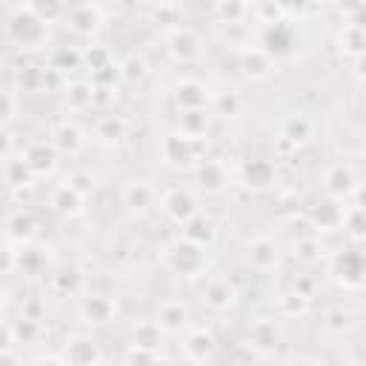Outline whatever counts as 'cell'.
Segmentation results:
<instances>
[{"mask_svg": "<svg viewBox=\"0 0 366 366\" xmlns=\"http://www.w3.org/2000/svg\"><path fill=\"white\" fill-rule=\"evenodd\" d=\"M6 9H9L6 31H9V40L17 49L31 51V49H40L49 40V26L34 14L31 3H9Z\"/></svg>", "mask_w": 366, "mask_h": 366, "instance_id": "1", "label": "cell"}, {"mask_svg": "<svg viewBox=\"0 0 366 366\" xmlns=\"http://www.w3.org/2000/svg\"><path fill=\"white\" fill-rule=\"evenodd\" d=\"M209 152V137H189L180 129L166 132L160 137V157L163 163L174 166V169H194L206 160Z\"/></svg>", "mask_w": 366, "mask_h": 366, "instance_id": "2", "label": "cell"}, {"mask_svg": "<svg viewBox=\"0 0 366 366\" xmlns=\"http://www.w3.org/2000/svg\"><path fill=\"white\" fill-rule=\"evenodd\" d=\"M163 263L174 272V274H183V277H197L203 274L206 269V249H200L197 243L186 240L183 234L177 240H172L166 249H163Z\"/></svg>", "mask_w": 366, "mask_h": 366, "instance_id": "3", "label": "cell"}, {"mask_svg": "<svg viewBox=\"0 0 366 366\" xmlns=\"http://www.w3.org/2000/svg\"><path fill=\"white\" fill-rule=\"evenodd\" d=\"M160 209L163 214L177 223V226H186L189 220H194L200 214V206H197V197L192 189H183V186H172L160 194Z\"/></svg>", "mask_w": 366, "mask_h": 366, "instance_id": "4", "label": "cell"}, {"mask_svg": "<svg viewBox=\"0 0 366 366\" xmlns=\"http://www.w3.org/2000/svg\"><path fill=\"white\" fill-rule=\"evenodd\" d=\"M66 366H100L103 363V349L92 335H69L63 340L60 352Z\"/></svg>", "mask_w": 366, "mask_h": 366, "instance_id": "5", "label": "cell"}, {"mask_svg": "<svg viewBox=\"0 0 366 366\" xmlns=\"http://www.w3.org/2000/svg\"><path fill=\"white\" fill-rule=\"evenodd\" d=\"M283 343V332L274 317H257L246 329V346L254 355H274Z\"/></svg>", "mask_w": 366, "mask_h": 366, "instance_id": "6", "label": "cell"}, {"mask_svg": "<svg viewBox=\"0 0 366 366\" xmlns=\"http://www.w3.org/2000/svg\"><path fill=\"white\" fill-rule=\"evenodd\" d=\"M329 272L335 280H340L349 289H360L366 286V257L360 252H337L329 263Z\"/></svg>", "mask_w": 366, "mask_h": 366, "instance_id": "7", "label": "cell"}, {"mask_svg": "<svg viewBox=\"0 0 366 366\" xmlns=\"http://www.w3.org/2000/svg\"><path fill=\"white\" fill-rule=\"evenodd\" d=\"M166 51L174 63H194L200 57V34L192 26H172L166 34Z\"/></svg>", "mask_w": 366, "mask_h": 366, "instance_id": "8", "label": "cell"}, {"mask_svg": "<svg viewBox=\"0 0 366 366\" xmlns=\"http://www.w3.org/2000/svg\"><path fill=\"white\" fill-rule=\"evenodd\" d=\"M209 100H212L209 86L203 80H197V77H183L172 89V103L177 106L180 114L183 112H200V109L209 106Z\"/></svg>", "mask_w": 366, "mask_h": 366, "instance_id": "9", "label": "cell"}, {"mask_svg": "<svg viewBox=\"0 0 366 366\" xmlns=\"http://www.w3.org/2000/svg\"><path fill=\"white\" fill-rule=\"evenodd\" d=\"M66 23H69V29L74 34L92 37V34L100 31V26L106 23V17H103L100 3H74V6L66 9Z\"/></svg>", "mask_w": 366, "mask_h": 366, "instance_id": "10", "label": "cell"}, {"mask_svg": "<svg viewBox=\"0 0 366 366\" xmlns=\"http://www.w3.org/2000/svg\"><path fill=\"white\" fill-rule=\"evenodd\" d=\"M77 315L86 326L100 329V326H109L117 317V303L109 295H86L77 306Z\"/></svg>", "mask_w": 366, "mask_h": 366, "instance_id": "11", "label": "cell"}, {"mask_svg": "<svg viewBox=\"0 0 366 366\" xmlns=\"http://www.w3.org/2000/svg\"><path fill=\"white\" fill-rule=\"evenodd\" d=\"M323 189H326V197L332 200H346L355 194L357 189V174L349 163H332L326 172H323Z\"/></svg>", "mask_w": 366, "mask_h": 366, "instance_id": "12", "label": "cell"}, {"mask_svg": "<svg viewBox=\"0 0 366 366\" xmlns=\"http://www.w3.org/2000/svg\"><path fill=\"white\" fill-rule=\"evenodd\" d=\"M154 200H157V192H154V186L146 183V180H137V177H134V180H126L123 189H120V203H123L126 212L134 214V217H143L146 212H152Z\"/></svg>", "mask_w": 366, "mask_h": 366, "instance_id": "13", "label": "cell"}, {"mask_svg": "<svg viewBox=\"0 0 366 366\" xmlns=\"http://www.w3.org/2000/svg\"><path fill=\"white\" fill-rule=\"evenodd\" d=\"M274 180H277V169H274L272 160H266V157H249V160H243V166H240V183L249 192H266V189L274 186Z\"/></svg>", "mask_w": 366, "mask_h": 366, "instance_id": "14", "label": "cell"}, {"mask_svg": "<svg viewBox=\"0 0 366 366\" xmlns=\"http://www.w3.org/2000/svg\"><path fill=\"white\" fill-rule=\"evenodd\" d=\"M23 160L29 163V169L34 172V177H51L57 172V149L49 140H31L26 149H20Z\"/></svg>", "mask_w": 366, "mask_h": 366, "instance_id": "15", "label": "cell"}, {"mask_svg": "<svg viewBox=\"0 0 366 366\" xmlns=\"http://www.w3.org/2000/svg\"><path fill=\"white\" fill-rule=\"evenodd\" d=\"M49 209H51L57 217L71 220V217H80V214H83L86 197H83L74 186H69V183L63 180V183H57V186L49 192Z\"/></svg>", "mask_w": 366, "mask_h": 366, "instance_id": "16", "label": "cell"}, {"mask_svg": "<svg viewBox=\"0 0 366 366\" xmlns=\"http://www.w3.org/2000/svg\"><path fill=\"white\" fill-rule=\"evenodd\" d=\"M277 134H280V137H277L280 143H286V146H292V149L297 152V149H303V146L312 140V134H315V123H312L306 114L292 112V114H286V117L280 120Z\"/></svg>", "mask_w": 366, "mask_h": 366, "instance_id": "17", "label": "cell"}, {"mask_svg": "<svg viewBox=\"0 0 366 366\" xmlns=\"http://www.w3.org/2000/svg\"><path fill=\"white\" fill-rule=\"evenodd\" d=\"M200 297H203V303H206L212 312H229V309L237 303V289H234V283H232L229 277L214 274V277L206 280Z\"/></svg>", "mask_w": 366, "mask_h": 366, "instance_id": "18", "label": "cell"}, {"mask_svg": "<svg viewBox=\"0 0 366 366\" xmlns=\"http://www.w3.org/2000/svg\"><path fill=\"white\" fill-rule=\"evenodd\" d=\"M246 257H249V266H252L254 272H274V269L280 266V246H277L272 237L260 234V237L249 240Z\"/></svg>", "mask_w": 366, "mask_h": 366, "instance_id": "19", "label": "cell"}, {"mask_svg": "<svg viewBox=\"0 0 366 366\" xmlns=\"http://www.w3.org/2000/svg\"><path fill=\"white\" fill-rule=\"evenodd\" d=\"M92 137L106 149H117L129 137V123L120 114H100L92 126Z\"/></svg>", "mask_w": 366, "mask_h": 366, "instance_id": "20", "label": "cell"}, {"mask_svg": "<svg viewBox=\"0 0 366 366\" xmlns=\"http://www.w3.org/2000/svg\"><path fill=\"white\" fill-rule=\"evenodd\" d=\"M180 349L189 363H206V360H212V355L217 349V337L209 329H189Z\"/></svg>", "mask_w": 366, "mask_h": 366, "instance_id": "21", "label": "cell"}, {"mask_svg": "<svg viewBox=\"0 0 366 366\" xmlns=\"http://www.w3.org/2000/svg\"><path fill=\"white\" fill-rule=\"evenodd\" d=\"M194 172V183H197V189L200 192H206V194H220L226 186H229V172H226V166L220 163V160H203L200 166H194L192 169Z\"/></svg>", "mask_w": 366, "mask_h": 366, "instance_id": "22", "label": "cell"}, {"mask_svg": "<svg viewBox=\"0 0 366 366\" xmlns=\"http://www.w3.org/2000/svg\"><path fill=\"white\" fill-rule=\"evenodd\" d=\"M49 143L57 149V154H69V157H74V154H80V152H83L86 137H83V129H80L77 123L63 120V123H57V126L51 129Z\"/></svg>", "mask_w": 366, "mask_h": 366, "instance_id": "23", "label": "cell"}, {"mask_svg": "<svg viewBox=\"0 0 366 366\" xmlns=\"http://www.w3.org/2000/svg\"><path fill=\"white\" fill-rule=\"evenodd\" d=\"M240 71L249 80H266L274 71V57L260 46H246L240 51Z\"/></svg>", "mask_w": 366, "mask_h": 366, "instance_id": "24", "label": "cell"}, {"mask_svg": "<svg viewBox=\"0 0 366 366\" xmlns=\"http://www.w3.org/2000/svg\"><path fill=\"white\" fill-rule=\"evenodd\" d=\"M343 217H346V209L340 200H332V197H323L317 200V206H312V226L320 229V232H335V229H343Z\"/></svg>", "mask_w": 366, "mask_h": 366, "instance_id": "25", "label": "cell"}, {"mask_svg": "<svg viewBox=\"0 0 366 366\" xmlns=\"http://www.w3.org/2000/svg\"><path fill=\"white\" fill-rule=\"evenodd\" d=\"M34 234H37V220L31 212L26 209H17L9 214L6 220V240L14 243V246H29L34 243Z\"/></svg>", "mask_w": 366, "mask_h": 366, "instance_id": "26", "label": "cell"}, {"mask_svg": "<svg viewBox=\"0 0 366 366\" xmlns=\"http://www.w3.org/2000/svg\"><path fill=\"white\" fill-rule=\"evenodd\" d=\"M154 320L160 323V329L166 335H180V332H189V309L183 300H163L157 306V315Z\"/></svg>", "mask_w": 366, "mask_h": 366, "instance_id": "27", "label": "cell"}, {"mask_svg": "<svg viewBox=\"0 0 366 366\" xmlns=\"http://www.w3.org/2000/svg\"><path fill=\"white\" fill-rule=\"evenodd\" d=\"M3 180L11 192H26L34 186V172L29 169V163L23 160V154H9L3 157Z\"/></svg>", "mask_w": 366, "mask_h": 366, "instance_id": "28", "label": "cell"}, {"mask_svg": "<svg viewBox=\"0 0 366 366\" xmlns=\"http://www.w3.org/2000/svg\"><path fill=\"white\" fill-rule=\"evenodd\" d=\"M163 337H166V332L160 329V323H157V320H137V323L132 326V332H129L132 346L146 349V352H160Z\"/></svg>", "mask_w": 366, "mask_h": 366, "instance_id": "29", "label": "cell"}, {"mask_svg": "<svg viewBox=\"0 0 366 366\" xmlns=\"http://www.w3.org/2000/svg\"><path fill=\"white\" fill-rule=\"evenodd\" d=\"M260 49L269 51L274 60L283 57V54H289V51H292V29H289L286 23L263 29V34H260Z\"/></svg>", "mask_w": 366, "mask_h": 366, "instance_id": "30", "label": "cell"}, {"mask_svg": "<svg viewBox=\"0 0 366 366\" xmlns=\"http://www.w3.org/2000/svg\"><path fill=\"white\" fill-rule=\"evenodd\" d=\"M63 100L71 112H86L94 106V83L92 80H71L63 89Z\"/></svg>", "mask_w": 366, "mask_h": 366, "instance_id": "31", "label": "cell"}, {"mask_svg": "<svg viewBox=\"0 0 366 366\" xmlns=\"http://www.w3.org/2000/svg\"><path fill=\"white\" fill-rule=\"evenodd\" d=\"M183 237L192 240V243H197L200 249H209V246L217 240V226H214L212 217L197 214L194 220H189V223L183 226Z\"/></svg>", "mask_w": 366, "mask_h": 366, "instance_id": "32", "label": "cell"}, {"mask_svg": "<svg viewBox=\"0 0 366 366\" xmlns=\"http://www.w3.org/2000/svg\"><path fill=\"white\" fill-rule=\"evenodd\" d=\"M337 49L346 57H355V60L363 57L366 54V31L352 26V23H343L340 31H337Z\"/></svg>", "mask_w": 366, "mask_h": 366, "instance_id": "33", "label": "cell"}, {"mask_svg": "<svg viewBox=\"0 0 366 366\" xmlns=\"http://www.w3.org/2000/svg\"><path fill=\"white\" fill-rule=\"evenodd\" d=\"M309 309H312V297H303L297 289H286L277 295V315L280 317L297 320V317L309 315Z\"/></svg>", "mask_w": 366, "mask_h": 366, "instance_id": "34", "label": "cell"}, {"mask_svg": "<svg viewBox=\"0 0 366 366\" xmlns=\"http://www.w3.org/2000/svg\"><path fill=\"white\" fill-rule=\"evenodd\" d=\"M212 14L226 23V26H240L249 14H252V6L249 3H240V0H220L212 6Z\"/></svg>", "mask_w": 366, "mask_h": 366, "instance_id": "35", "label": "cell"}, {"mask_svg": "<svg viewBox=\"0 0 366 366\" xmlns=\"http://www.w3.org/2000/svg\"><path fill=\"white\" fill-rule=\"evenodd\" d=\"M80 286H83V274H80L77 266H60V269L51 274V289H54L57 295H63V297L77 295Z\"/></svg>", "mask_w": 366, "mask_h": 366, "instance_id": "36", "label": "cell"}, {"mask_svg": "<svg viewBox=\"0 0 366 366\" xmlns=\"http://www.w3.org/2000/svg\"><path fill=\"white\" fill-rule=\"evenodd\" d=\"M292 257H295L297 263H306V266L317 263V260L323 257V243H320V237H317V234H303V237H297V240L292 243Z\"/></svg>", "mask_w": 366, "mask_h": 366, "instance_id": "37", "label": "cell"}, {"mask_svg": "<svg viewBox=\"0 0 366 366\" xmlns=\"http://www.w3.org/2000/svg\"><path fill=\"white\" fill-rule=\"evenodd\" d=\"M49 249H43V246H37V243H29V246H20V263H17V269L23 272V274H40L46 266H49V254H46Z\"/></svg>", "mask_w": 366, "mask_h": 366, "instance_id": "38", "label": "cell"}, {"mask_svg": "<svg viewBox=\"0 0 366 366\" xmlns=\"http://www.w3.org/2000/svg\"><path fill=\"white\" fill-rule=\"evenodd\" d=\"M209 126H212V114L209 109H200V112H183L177 129L189 137H209Z\"/></svg>", "mask_w": 366, "mask_h": 366, "instance_id": "39", "label": "cell"}, {"mask_svg": "<svg viewBox=\"0 0 366 366\" xmlns=\"http://www.w3.org/2000/svg\"><path fill=\"white\" fill-rule=\"evenodd\" d=\"M252 14H254L257 23H263V29H269V26H280V23H286V14H289V11H286L283 3L260 0V3L252 6Z\"/></svg>", "mask_w": 366, "mask_h": 366, "instance_id": "40", "label": "cell"}, {"mask_svg": "<svg viewBox=\"0 0 366 366\" xmlns=\"http://www.w3.org/2000/svg\"><path fill=\"white\" fill-rule=\"evenodd\" d=\"M117 66H120V77L129 80V83H140V80L149 74V63H146V57L137 54V51H129Z\"/></svg>", "mask_w": 366, "mask_h": 366, "instance_id": "41", "label": "cell"}, {"mask_svg": "<svg viewBox=\"0 0 366 366\" xmlns=\"http://www.w3.org/2000/svg\"><path fill=\"white\" fill-rule=\"evenodd\" d=\"M240 109H243V97H240L237 92H232V89L212 97V112H214L217 117H237Z\"/></svg>", "mask_w": 366, "mask_h": 366, "instance_id": "42", "label": "cell"}, {"mask_svg": "<svg viewBox=\"0 0 366 366\" xmlns=\"http://www.w3.org/2000/svg\"><path fill=\"white\" fill-rule=\"evenodd\" d=\"M323 329H326L329 335H343V332H349V329H352V315H349V309H343V306L326 309V312H323Z\"/></svg>", "mask_w": 366, "mask_h": 366, "instance_id": "43", "label": "cell"}, {"mask_svg": "<svg viewBox=\"0 0 366 366\" xmlns=\"http://www.w3.org/2000/svg\"><path fill=\"white\" fill-rule=\"evenodd\" d=\"M343 232L352 237V240H366V209H357V206H349L346 209V217H343Z\"/></svg>", "mask_w": 366, "mask_h": 366, "instance_id": "44", "label": "cell"}, {"mask_svg": "<svg viewBox=\"0 0 366 366\" xmlns=\"http://www.w3.org/2000/svg\"><path fill=\"white\" fill-rule=\"evenodd\" d=\"M86 57L77 51V49H54V54H51V69L54 71H71V69H80V63H83Z\"/></svg>", "mask_w": 366, "mask_h": 366, "instance_id": "45", "label": "cell"}, {"mask_svg": "<svg viewBox=\"0 0 366 366\" xmlns=\"http://www.w3.org/2000/svg\"><path fill=\"white\" fill-rule=\"evenodd\" d=\"M11 332H14V340H17V343L29 346V343H34V340L40 337L43 326H40L37 320H26V317H17V320H11Z\"/></svg>", "mask_w": 366, "mask_h": 366, "instance_id": "46", "label": "cell"}, {"mask_svg": "<svg viewBox=\"0 0 366 366\" xmlns=\"http://www.w3.org/2000/svg\"><path fill=\"white\" fill-rule=\"evenodd\" d=\"M31 9H34V14L49 26V23H54V20L66 17V9H69V6L54 3V0H46V3H31Z\"/></svg>", "mask_w": 366, "mask_h": 366, "instance_id": "47", "label": "cell"}, {"mask_svg": "<svg viewBox=\"0 0 366 366\" xmlns=\"http://www.w3.org/2000/svg\"><path fill=\"white\" fill-rule=\"evenodd\" d=\"M66 183H69V186H74V189H77L83 197H89V194L97 189L94 174H92V172H86V169H74V172L66 177Z\"/></svg>", "mask_w": 366, "mask_h": 366, "instance_id": "48", "label": "cell"}, {"mask_svg": "<svg viewBox=\"0 0 366 366\" xmlns=\"http://www.w3.org/2000/svg\"><path fill=\"white\" fill-rule=\"evenodd\" d=\"M123 366H160V360H157V352L129 346L126 355H123Z\"/></svg>", "mask_w": 366, "mask_h": 366, "instance_id": "49", "label": "cell"}, {"mask_svg": "<svg viewBox=\"0 0 366 366\" xmlns=\"http://www.w3.org/2000/svg\"><path fill=\"white\" fill-rule=\"evenodd\" d=\"M146 11L152 14V23H177V17H180L177 3H157V6H149Z\"/></svg>", "mask_w": 366, "mask_h": 366, "instance_id": "50", "label": "cell"}, {"mask_svg": "<svg viewBox=\"0 0 366 366\" xmlns=\"http://www.w3.org/2000/svg\"><path fill=\"white\" fill-rule=\"evenodd\" d=\"M17 317L43 323V317H46V303H43L40 297H23V303H20V315H17Z\"/></svg>", "mask_w": 366, "mask_h": 366, "instance_id": "51", "label": "cell"}, {"mask_svg": "<svg viewBox=\"0 0 366 366\" xmlns=\"http://www.w3.org/2000/svg\"><path fill=\"white\" fill-rule=\"evenodd\" d=\"M17 109H20L17 92H14V89H3V129H6V132L11 129V123H14V117H17Z\"/></svg>", "mask_w": 366, "mask_h": 366, "instance_id": "52", "label": "cell"}, {"mask_svg": "<svg viewBox=\"0 0 366 366\" xmlns=\"http://www.w3.org/2000/svg\"><path fill=\"white\" fill-rule=\"evenodd\" d=\"M43 83H46V71L43 69H23V74H20V89L23 92L40 89Z\"/></svg>", "mask_w": 366, "mask_h": 366, "instance_id": "53", "label": "cell"}, {"mask_svg": "<svg viewBox=\"0 0 366 366\" xmlns=\"http://www.w3.org/2000/svg\"><path fill=\"white\" fill-rule=\"evenodd\" d=\"M17 263H20V246L6 240V246H3V274H14Z\"/></svg>", "mask_w": 366, "mask_h": 366, "instance_id": "54", "label": "cell"}, {"mask_svg": "<svg viewBox=\"0 0 366 366\" xmlns=\"http://www.w3.org/2000/svg\"><path fill=\"white\" fill-rule=\"evenodd\" d=\"M343 14H346V23H352V26H357V29H363V31H366V3L346 6V9H343Z\"/></svg>", "mask_w": 366, "mask_h": 366, "instance_id": "55", "label": "cell"}, {"mask_svg": "<svg viewBox=\"0 0 366 366\" xmlns=\"http://www.w3.org/2000/svg\"><path fill=\"white\" fill-rule=\"evenodd\" d=\"M86 63L92 66V71H97V69L109 66V63H112V57H109V51H106L103 46H94V49H89V51H86Z\"/></svg>", "mask_w": 366, "mask_h": 366, "instance_id": "56", "label": "cell"}, {"mask_svg": "<svg viewBox=\"0 0 366 366\" xmlns=\"http://www.w3.org/2000/svg\"><path fill=\"white\" fill-rule=\"evenodd\" d=\"M292 289H297L303 297H312V295H315V280H312V277H306V274H300V277L295 280V286H292Z\"/></svg>", "mask_w": 366, "mask_h": 366, "instance_id": "57", "label": "cell"}, {"mask_svg": "<svg viewBox=\"0 0 366 366\" xmlns=\"http://www.w3.org/2000/svg\"><path fill=\"white\" fill-rule=\"evenodd\" d=\"M114 92L117 89H103V86H94V106H106L114 100Z\"/></svg>", "mask_w": 366, "mask_h": 366, "instance_id": "58", "label": "cell"}, {"mask_svg": "<svg viewBox=\"0 0 366 366\" xmlns=\"http://www.w3.org/2000/svg\"><path fill=\"white\" fill-rule=\"evenodd\" d=\"M0 366H23V363H20V355H17L14 346H9V349L0 352Z\"/></svg>", "mask_w": 366, "mask_h": 366, "instance_id": "59", "label": "cell"}, {"mask_svg": "<svg viewBox=\"0 0 366 366\" xmlns=\"http://www.w3.org/2000/svg\"><path fill=\"white\" fill-rule=\"evenodd\" d=\"M31 366H66L63 357H54V355H40L31 360Z\"/></svg>", "mask_w": 366, "mask_h": 366, "instance_id": "60", "label": "cell"}, {"mask_svg": "<svg viewBox=\"0 0 366 366\" xmlns=\"http://www.w3.org/2000/svg\"><path fill=\"white\" fill-rule=\"evenodd\" d=\"M352 200H355V206H357V209H366V183H357V189H355Z\"/></svg>", "mask_w": 366, "mask_h": 366, "instance_id": "61", "label": "cell"}, {"mask_svg": "<svg viewBox=\"0 0 366 366\" xmlns=\"http://www.w3.org/2000/svg\"><path fill=\"white\" fill-rule=\"evenodd\" d=\"M355 77H357V80H363V83H366V54H363V57H357V60H355Z\"/></svg>", "mask_w": 366, "mask_h": 366, "instance_id": "62", "label": "cell"}, {"mask_svg": "<svg viewBox=\"0 0 366 366\" xmlns=\"http://www.w3.org/2000/svg\"><path fill=\"white\" fill-rule=\"evenodd\" d=\"M286 366H320L317 360H312V357H292Z\"/></svg>", "mask_w": 366, "mask_h": 366, "instance_id": "63", "label": "cell"}]
</instances>
